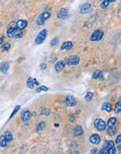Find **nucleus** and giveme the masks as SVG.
<instances>
[{"instance_id": "f257e3e1", "label": "nucleus", "mask_w": 121, "mask_h": 154, "mask_svg": "<svg viewBox=\"0 0 121 154\" xmlns=\"http://www.w3.org/2000/svg\"><path fill=\"white\" fill-rule=\"evenodd\" d=\"M7 36L10 39H20L23 36V32L17 27H9L7 30Z\"/></svg>"}, {"instance_id": "f03ea898", "label": "nucleus", "mask_w": 121, "mask_h": 154, "mask_svg": "<svg viewBox=\"0 0 121 154\" xmlns=\"http://www.w3.org/2000/svg\"><path fill=\"white\" fill-rule=\"evenodd\" d=\"M47 33H48V31L46 30H43L42 31H41L38 34V35L36 37L35 40H34V43H35L36 45L41 44L46 38Z\"/></svg>"}, {"instance_id": "7ed1b4c3", "label": "nucleus", "mask_w": 121, "mask_h": 154, "mask_svg": "<svg viewBox=\"0 0 121 154\" xmlns=\"http://www.w3.org/2000/svg\"><path fill=\"white\" fill-rule=\"evenodd\" d=\"M80 62V58L77 55H70L66 59V63L68 65L75 66L79 64Z\"/></svg>"}, {"instance_id": "20e7f679", "label": "nucleus", "mask_w": 121, "mask_h": 154, "mask_svg": "<svg viewBox=\"0 0 121 154\" xmlns=\"http://www.w3.org/2000/svg\"><path fill=\"white\" fill-rule=\"evenodd\" d=\"M94 127H96V129L98 131L102 132L105 130V129L107 127V125L102 119L97 118L94 121Z\"/></svg>"}, {"instance_id": "39448f33", "label": "nucleus", "mask_w": 121, "mask_h": 154, "mask_svg": "<svg viewBox=\"0 0 121 154\" xmlns=\"http://www.w3.org/2000/svg\"><path fill=\"white\" fill-rule=\"evenodd\" d=\"M65 103L67 107H74L75 105L76 104V101L75 98L73 96L68 95L66 97Z\"/></svg>"}, {"instance_id": "423d86ee", "label": "nucleus", "mask_w": 121, "mask_h": 154, "mask_svg": "<svg viewBox=\"0 0 121 154\" xmlns=\"http://www.w3.org/2000/svg\"><path fill=\"white\" fill-rule=\"evenodd\" d=\"M66 63L63 60H60L55 64V69L57 72H60L65 67Z\"/></svg>"}, {"instance_id": "0eeeda50", "label": "nucleus", "mask_w": 121, "mask_h": 154, "mask_svg": "<svg viewBox=\"0 0 121 154\" xmlns=\"http://www.w3.org/2000/svg\"><path fill=\"white\" fill-rule=\"evenodd\" d=\"M68 15V11L65 8H62L60 9L57 14V18H60V19H65Z\"/></svg>"}, {"instance_id": "6e6552de", "label": "nucleus", "mask_w": 121, "mask_h": 154, "mask_svg": "<svg viewBox=\"0 0 121 154\" xmlns=\"http://www.w3.org/2000/svg\"><path fill=\"white\" fill-rule=\"evenodd\" d=\"M27 21L25 20H19L16 23V27L20 30H23L27 26Z\"/></svg>"}, {"instance_id": "1a4fd4ad", "label": "nucleus", "mask_w": 121, "mask_h": 154, "mask_svg": "<svg viewBox=\"0 0 121 154\" xmlns=\"http://www.w3.org/2000/svg\"><path fill=\"white\" fill-rule=\"evenodd\" d=\"M89 140L93 144H99L100 143L101 139H100V137L97 134H93L90 136Z\"/></svg>"}, {"instance_id": "9d476101", "label": "nucleus", "mask_w": 121, "mask_h": 154, "mask_svg": "<svg viewBox=\"0 0 121 154\" xmlns=\"http://www.w3.org/2000/svg\"><path fill=\"white\" fill-rule=\"evenodd\" d=\"M32 117V113L29 111H25L21 113V119L23 121H27Z\"/></svg>"}, {"instance_id": "9b49d317", "label": "nucleus", "mask_w": 121, "mask_h": 154, "mask_svg": "<svg viewBox=\"0 0 121 154\" xmlns=\"http://www.w3.org/2000/svg\"><path fill=\"white\" fill-rule=\"evenodd\" d=\"M73 47V44L71 41H65V43H63V44L61 46V50H69L72 48Z\"/></svg>"}, {"instance_id": "f8f14e48", "label": "nucleus", "mask_w": 121, "mask_h": 154, "mask_svg": "<svg viewBox=\"0 0 121 154\" xmlns=\"http://www.w3.org/2000/svg\"><path fill=\"white\" fill-rule=\"evenodd\" d=\"M90 7H91V4H89V3H85V4H83L81 6V8H80V12H81V14L88 13L90 9Z\"/></svg>"}, {"instance_id": "ddd939ff", "label": "nucleus", "mask_w": 121, "mask_h": 154, "mask_svg": "<svg viewBox=\"0 0 121 154\" xmlns=\"http://www.w3.org/2000/svg\"><path fill=\"white\" fill-rule=\"evenodd\" d=\"M83 134V130L82 127L79 125H77L74 127V135L76 137H79L82 135Z\"/></svg>"}, {"instance_id": "4468645a", "label": "nucleus", "mask_w": 121, "mask_h": 154, "mask_svg": "<svg viewBox=\"0 0 121 154\" xmlns=\"http://www.w3.org/2000/svg\"><path fill=\"white\" fill-rule=\"evenodd\" d=\"M99 32L100 30H96L92 34V35L90 36V39L91 41H98L99 39Z\"/></svg>"}, {"instance_id": "2eb2a0df", "label": "nucleus", "mask_w": 121, "mask_h": 154, "mask_svg": "<svg viewBox=\"0 0 121 154\" xmlns=\"http://www.w3.org/2000/svg\"><path fill=\"white\" fill-rule=\"evenodd\" d=\"M9 63L7 62H4L0 71H1V73L3 74H6L7 73V72H8V70H9Z\"/></svg>"}, {"instance_id": "dca6fc26", "label": "nucleus", "mask_w": 121, "mask_h": 154, "mask_svg": "<svg viewBox=\"0 0 121 154\" xmlns=\"http://www.w3.org/2000/svg\"><path fill=\"white\" fill-rule=\"evenodd\" d=\"M4 137L6 141H7V142H10V141H11L13 140V135L9 130H6V131L5 132Z\"/></svg>"}, {"instance_id": "f3484780", "label": "nucleus", "mask_w": 121, "mask_h": 154, "mask_svg": "<svg viewBox=\"0 0 121 154\" xmlns=\"http://www.w3.org/2000/svg\"><path fill=\"white\" fill-rule=\"evenodd\" d=\"M102 110L106 111H107V112H111L112 111L111 104H110L109 102H106V103H104L102 107Z\"/></svg>"}, {"instance_id": "a211bd4d", "label": "nucleus", "mask_w": 121, "mask_h": 154, "mask_svg": "<svg viewBox=\"0 0 121 154\" xmlns=\"http://www.w3.org/2000/svg\"><path fill=\"white\" fill-rule=\"evenodd\" d=\"M117 119L116 117H111L110 118L107 122V126L108 127H113L116 123Z\"/></svg>"}, {"instance_id": "6ab92c4d", "label": "nucleus", "mask_w": 121, "mask_h": 154, "mask_svg": "<svg viewBox=\"0 0 121 154\" xmlns=\"http://www.w3.org/2000/svg\"><path fill=\"white\" fill-rule=\"evenodd\" d=\"M7 145V141L5 138L4 135H1L0 136V146L4 148Z\"/></svg>"}, {"instance_id": "aec40b11", "label": "nucleus", "mask_w": 121, "mask_h": 154, "mask_svg": "<svg viewBox=\"0 0 121 154\" xmlns=\"http://www.w3.org/2000/svg\"><path fill=\"white\" fill-rule=\"evenodd\" d=\"M51 14L50 12H48V11H45V12H43V14H41L40 15V17L43 20H47L48 18L51 17Z\"/></svg>"}, {"instance_id": "412c9836", "label": "nucleus", "mask_w": 121, "mask_h": 154, "mask_svg": "<svg viewBox=\"0 0 121 154\" xmlns=\"http://www.w3.org/2000/svg\"><path fill=\"white\" fill-rule=\"evenodd\" d=\"M107 132L110 136H114L116 134V130L114 127H108Z\"/></svg>"}, {"instance_id": "4be33fe9", "label": "nucleus", "mask_w": 121, "mask_h": 154, "mask_svg": "<svg viewBox=\"0 0 121 154\" xmlns=\"http://www.w3.org/2000/svg\"><path fill=\"white\" fill-rule=\"evenodd\" d=\"M10 48H11V44H10V43H9V42L6 43L4 45H2L1 46V51L2 52H7V51H9Z\"/></svg>"}, {"instance_id": "5701e85b", "label": "nucleus", "mask_w": 121, "mask_h": 154, "mask_svg": "<svg viewBox=\"0 0 121 154\" xmlns=\"http://www.w3.org/2000/svg\"><path fill=\"white\" fill-rule=\"evenodd\" d=\"M27 88H30V89H32L34 86V83L33 82V78L32 77H29L27 79Z\"/></svg>"}, {"instance_id": "b1692460", "label": "nucleus", "mask_w": 121, "mask_h": 154, "mask_svg": "<svg viewBox=\"0 0 121 154\" xmlns=\"http://www.w3.org/2000/svg\"><path fill=\"white\" fill-rule=\"evenodd\" d=\"M45 127H46V123L44 122V121H42V122L39 123V125H37V131H41Z\"/></svg>"}, {"instance_id": "393cba45", "label": "nucleus", "mask_w": 121, "mask_h": 154, "mask_svg": "<svg viewBox=\"0 0 121 154\" xmlns=\"http://www.w3.org/2000/svg\"><path fill=\"white\" fill-rule=\"evenodd\" d=\"M121 102L119 101L116 104V106H115V109H114V111L116 113H119L121 112Z\"/></svg>"}, {"instance_id": "a878e982", "label": "nucleus", "mask_w": 121, "mask_h": 154, "mask_svg": "<svg viewBox=\"0 0 121 154\" xmlns=\"http://www.w3.org/2000/svg\"><path fill=\"white\" fill-rule=\"evenodd\" d=\"M110 3H111L110 0H103L102 3L101 4L100 6H101V8L102 9H107L108 6V5H109Z\"/></svg>"}, {"instance_id": "bb28decb", "label": "nucleus", "mask_w": 121, "mask_h": 154, "mask_svg": "<svg viewBox=\"0 0 121 154\" xmlns=\"http://www.w3.org/2000/svg\"><path fill=\"white\" fill-rule=\"evenodd\" d=\"M102 75V72L100 70H96L94 72L93 75V79H96L98 78L99 77H100V76Z\"/></svg>"}, {"instance_id": "cd10ccee", "label": "nucleus", "mask_w": 121, "mask_h": 154, "mask_svg": "<svg viewBox=\"0 0 121 154\" xmlns=\"http://www.w3.org/2000/svg\"><path fill=\"white\" fill-rule=\"evenodd\" d=\"M20 109V105H18V106H16V107H15V109H13V112H12V113L11 114V116H10L9 120H10V119H11V118H12V117H13L14 115H15V113H17V112H18V111Z\"/></svg>"}, {"instance_id": "c85d7f7f", "label": "nucleus", "mask_w": 121, "mask_h": 154, "mask_svg": "<svg viewBox=\"0 0 121 154\" xmlns=\"http://www.w3.org/2000/svg\"><path fill=\"white\" fill-rule=\"evenodd\" d=\"M93 97V92H87V94L85 95V99L87 100V101L90 102V101L92 100Z\"/></svg>"}, {"instance_id": "c756f323", "label": "nucleus", "mask_w": 121, "mask_h": 154, "mask_svg": "<svg viewBox=\"0 0 121 154\" xmlns=\"http://www.w3.org/2000/svg\"><path fill=\"white\" fill-rule=\"evenodd\" d=\"M59 44V39L57 38H54L53 39H52L50 44H51V46L53 47V46H55L58 45Z\"/></svg>"}, {"instance_id": "7c9ffc66", "label": "nucleus", "mask_w": 121, "mask_h": 154, "mask_svg": "<svg viewBox=\"0 0 121 154\" xmlns=\"http://www.w3.org/2000/svg\"><path fill=\"white\" fill-rule=\"evenodd\" d=\"M48 91V88H47L46 86H40L39 88H38L36 90V92L39 93V92H41V91Z\"/></svg>"}, {"instance_id": "2f4dec72", "label": "nucleus", "mask_w": 121, "mask_h": 154, "mask_svg": "<svg viewBox=\"0 0 121 154\" xmlns=\"http://www.w3.org/2000/svg\"><path fill=\"white\" fill-rule=\"evenodd\" d=\"M45 22H46V21L43 20L40 17V15L39 16V18H38L37 20V24L38 25H40V26H41L43 25H44Z\"/></svg>"}, {"instance_id": "473e14b6", "label": "nucleus", "mask_w": 121, "mask_h": 154, "mask_svg": "<svg viewBox=\"0 0 121 154\" xmlns=\"http://www.w3.org/2000/svg\"><path fill=\"white\" fill-rule=\"evenodd\" d=\"M116 153V148H115L114 146H113L111 148L108 149V154H115Z\"/></svg>"}, {"instance_id": "72a5a7b5", "label": "nucleus", "mask_w": 121, "mask_h": 154, "mask_svg": "<svg viewBox=\"0 0 121 154\" xmlns=\"http://www.w3.org/2000/svg\"><path fill=\"white\" fill-rule=\"evenodd\" d=\"M113 146H114V142L113 141L110 140L107 141V146H106V147H107V149H109V148H111Z\"/></svg>"}, {"instance_id": "f704fd0d", "label": "nucleus", "mask_w": 121, "mask_h": 154, "mask_svg": "<svg viewBox=\"0 0 121 154\" xmlns=\"http://www.w3.org/2000/svg\"><path fill=\"white\" fill-rule=\"evenodd\" d=\"M47 68V64L46 63H42L40 64V69L41 70H45Z\"/></svg>"}, {"instance_id": "c9c22d12", "label": "nucleus", "mask_w": 121, "mask_h": 154, "mask_svg": "<svg viewBox=\"0 0 121 154\" xmlns=\"http://www.w3.org/2000/svg\"><path fill=\"white\" fill-rule=\"evenodd\" d=\"M101 154H108V149L107 148H104L102 149L100 151V152H99Z\"/></svg>"}, {"instance_id": "e433bc0d", "label": "nucleus", "mask_w": 121, "mask_h": 154, "mask_svg": "<svg viewBox=\"0 0 121 154\" xmlns=\"http://www.w3.org/2000/svg\"><path fill=\"white\" fill-rule=\"evenodd\" d=\"M121 141V135H119V136L118 137L116 138V143L117 144H120Z\"/></svg>"}, {"instance_id": "4c0bfd02", "label": "nucleus", "mask_w": 121, "mask_h": 154, "mask_svg": "<svg viewBox=\"0 0 121 154\" xmlns=\"http://www.w3.org/2000/svg\"><path fill=\"white\" fill-rule=\"evenodd\" d=\"M69 120H70V121H71V123L74 122V121H75V116H74V115H71V116H70Z\"/></svg>"}, {"instance_id": "58836bf2", "label": "nucleus", "mask_w": 121, "mask_h": 154, "mask_svg": "<svg viewBox=\"0 0 121 154\" xmlns=\"http://www.w3.org/2000/svg\"><path fill=\"white\" fill-rule=\"evenodd\" d=\"M33 82H34V85H36V86H39V82L37 81V78H33Z\"/></svg>"}, {"instance_id": "ea45409f", "label": "nucleus", "mask_w": 121, "mask_h": 154, "mask_svg": "<svg viewBox=\"0 0 121 154\" xmlns=\"http://www.w3.org/2000/svg\"><path fill=\"white\" fill-rule=\"evenodd\" d=\"M4 40V36H1V37L0 38V46L2 44Z\"/></svg>"}, {"instance_id": "a19ab883", "label": "nucleus", "mask_w": 121, "mask_h": 154, "mask_svg": "<svg viewBox=\"0 0 121 154\" xmlns=\"http://www.w3.org/2000/svg\"><path fill=\"white\" fill-rule=\"evenodd\" d=\"M97 149H93L92 151H91V154H96L97 153Z\"/></svg>"}, {"instance_id": "79ce46f5", "label": "nucleus", "mask_w": 121, "mask_h": 154, "mask_svg": "<svg viewBox=\"0 0 121 154\" xmlns=\"http://www.w3.org/2000/svg\"><path fill=\"white\" fill-rule=\"evenodd\" d=\"M118 149H119V151H121V145H119V146H118Z\"/></svg>"}, {"instance_id": "37998d69", "label": "nucleus", "mask_w": 121, "mask_h": 154, "mask_svg": "<svg viewBox=\"0 0 121 154\" xmlns=\"http://www.w3.org/2000/svg\"><path fill=\"white\" fill-rule=\"evenodd\" d=\"M116 1V0H110L111 2H114V1Z\"/></svg>"}]
</instances>
